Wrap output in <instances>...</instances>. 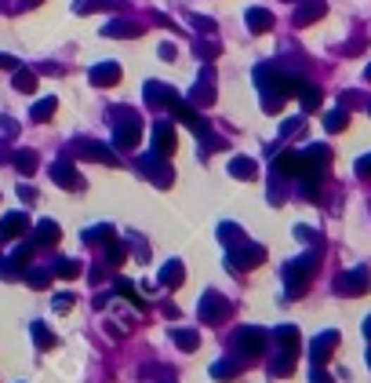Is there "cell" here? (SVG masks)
I'll return each instance as SVG.
<instances>
[{
	"instance_id": "cell-1",
	"label": "cell",
	"mask_w": 371,
	"mask_h": 383,
	"mask_svg": "<svg viewBox=\"0 0 371 383\" xmlns=\"http://www.w3.org/2000/svg\"><path fill=\"white\" fill-rule=\"evenodd\" d=\"M255 84H258V95H262V110H266V114H280L284 102L295 95L298 77H288L277 66H258L255 70Z\"/></svg>"
},
{
	"instance_id": "cell-2",
	"label": "cell",
	"mask_w": 371,
	"mask_h": 383,
	"mask_svg": "<svg viewBox=\"0 0 371 383\" xmlns=\"http://www.w3.org/2000/svg\"><path fill=\"white\" fill-rule=\"evenodd\" d=\"M317 260H320V255L310 252V255H302V260L284 263V288H288V300H298V296L306 292L310 278L317 274Z\"/></svg>"
},
{
	"instance_id": "cell-3",
	"label": "cell",
	"mask_w": 371,
	"mask_h": 383,
	"mask_svg": "<svg viewBox=\"0 0 371 383\" xmlns=\"http://www.w3.org/2000/svg\"><path fill=\"white\" fill-rule=\"evenodd\" d=\"M273 336L280 339V354L270 361V372L273 376H291L295 372V354H298V329L295 325H277Z\"/></svg>"
},
{
	"instance_id": "cell-4",
	"label": "cell",
	"mask_w": 371,
	"mask_h": 383,
	"mask_svg": "<svg viewBox=\"0 0 371 383\" xmlns=\"http://www.w3.org/2000/svg\"><path fill=\"white\" fill-rule=\"evenodd\" d=\"M113 117H117V121H113V146H117V150H135L139 139H142V124H139V117L127 114L124 106H120Z\"/></svg>"
},
{
	"instance_id": "cell-5",
	"label": "cell",
	"mask_w": 371,
	"mask_h": 383,
	"mask_svg": "<svg viewBox=\"0 0 371 383\" xmlns=\"http://www.w3.org/2000/svg\"><path fill=\"white\" fill-rule=\"evenodd\" d=\"M233 351H237L240 358H244V361L262 358V354H266V332L255 329V325L237 329V332H233Z\"/></svg>"
},
{
	"instance_id": "cell-6",
	"label": "cell",
	"mask_w": 371,
	"mask_h": 383,
	"mask_svg": "<svg viewBox=\"0 0 371 383\" xmlns=\"http://www.w3.org/2000/svg\"><path fill=\"white\" fill-rule=\"evenodd\" d=\"M139 172H142V176H146V179H149L153 186H161V190L175 183V172H171V164H168V157H161V154H153V150L139 157Z\"/></svg>"
},
{
	"instance_id": "cell-7",
	"label": "cell",
	"mask_w": 371,
	"mask_h": 383,
	"mask_svg": "<svg viewBox=\"0 0 371 383\" xmlns=\"http://www.w3.org/2000/svg\"><path fill=\"white\" fill-rule=\"evenodd\" d=\"M229 310H233L229 300H226V296H218V292H204L201 303H196V314H201L204 325H222L229 317Z\"/></svg>"
},
{
	"instance_id": "cell-8",
	"label": "cell",
	"mask_w": 371,
	"mask_h": 383,
	"mask_svg": "<svg viewBox=\"0 0 371 383\" xmlns=\"http://www.w3.org/2000/svg\"><path fill=\"white\" fill-rule=\"evenodd\" d=\"M367 288H371V270L367 267H349L335 281V292H342V296H364Z\"/></svg>"
},
{
	"instance_id": "cell-9",
	"label": "cell",
	"mask_w": 371,
	"mask_h": 383,
	"mask_svg": "<svg viewBox=\"0 0 371 383\" xmlns=\"http://www.w3.org/2000/svg\"><path fill=\"white\" fill-rule=\"evenodd\" d=\"M262 260H266V248L255 241H240L237 248H229V267L233 270H255Z\"/></svg>"
},
{
	"instance_id": "cell-10",
	"label": "cell",
	"mask_w": 371,
	"mask_h": 383,
	"mask_svg": "<svg viewBox=\"0 0 371 383\" xmlns=\"http://www.w3.org/2000/svg\"><path fill=\"white\" fill-rule=\"evenodd\" d=\"M73 154L77 157H84V161H99V164H109V168H117L120 164V157L109 150L106 142H95V139H77L73 142Z\"/></svg>"
},
{
	"instance_id": "cell-11",
	"label": "cell",
	"mask_w": 371,
	"mask_h": 383,
	"mask_svg": "<svg viewBox=\"0 0 371 383\" xmlns=\"http://www.w3.org/2000/svg\"><path fill=\"white\" fill-rule=\"evenodd\" d=\"M189 102L193 106H211L215 102V66H211V62H204V66H201V77H196L193 92H189Z\"/></svg>"
},
{
	"instance_id": "cell-12",
	"label": "cell",
	"mask_w": 371,
	"mask_h": 383,
	"mask_svg": "<svg viewBox=\"0 0 371 383\" xmlns=\"http://www.w3.org/2000/svg\"><path fill=\"white\" fill-rule=\"evenodd\" d=\"M146 102L153 110H171L175 102H179V92L171 88V84H161V80H146Z\"/></svg>"
},
{
	"instance_id": "cell-13",
	"label": "cell",
	"mask_w": 371,
	"mask_h": 383,
	"mask_svg": "<svg viewBox=\"0 0 371 383\" xmlns=\"http://www.w3.org/2000/svg\"><path fill=\"white\" fill-rule=\"evenodd\" d=\"M175 146H179V139H175V124L171 121H157V124H153V154L171 157Z\"/></svg>"
},
{
	"instance_id": "cell-14",
	"label": "cell",
	"mask_w": 371,
	"mask_h": 383,
	"mask_svg": "<svg viewBox=\"0 0 371 383\" xmlns=\"http://www.w3.org/2000/svg\"><path fill=\"white\" fill-rule=\"evenodd\" d=\"M324 15H327V4H324V0H298V8H295V15H291V23L302 30V26L320 23Z\"/></svg>"
},
{
	"instance_id": "cell-15",
	"label": "cell",
	"mask_w": 371,
	"mask_h": 383,
	"mask_svg": "<svg viewBox=\"0 0 371 383\" xmlns=\"http://www.w3.org/2000/svg\"><path fill=\"white\" fill-rule=\"evenodd\" d=\"M335 347H339V332H335V329L320 332L313 344H310V358H313V365H327V358H332Z\"/></svg>"
},
{
	"instance_id": "cell-16",
	"label": "cell",
	"mask_w": 371,
	"mask_h": 383,
	"mask_svg": "<svg viewBox=\"0 0 371 383\" xmlns=\"http://www.w3.org/2000/svg\"><path fill=\"white\" fill-rule=\"evenodd\" d=\"M87 80H92L95 88H113V84H120V62H95Z\"/></svg>"
},
{
	"instance_id": "cell-17",
	"label": "cell",
	"mask_w": 371,
	"mask_h": 383,
	"mask_svg": "<svg viewBox=\"0 0 371 383\" xmlns=\"http://www.w3.org/2000/svg\"><path fill=\"white\" fill-rule=\"evenodd\" d=\"M48 172H51L55 186H62V190H80V176H77V168H73L70 161H55Z\"/></svg>"
},
{
	"instance_id": "cell-18",
	"label": "cell",
	"mask_w": 371,
	"mask_h": 383,
	"mask_svg": "<svg viewBox=\"0 0 371 383\" xmlns=\"http://www.w3.org/2000/svg\"><path fill=\"white\" fill-rule=\"evenodd\" d=\"M58 238H62V226H58L55 219H40L37 230H33V245H37V248H55Z\"/></svg>"
},
{
	"instance_id": "cell-19",
	"label": "cell",
	"mask_w": 371,
	"mask_h": 383,
	"mask_svg": "<svg viewBox=\"0 0 371 383\" xmlns=\"http://www.w3.org/2000/svg\"><path fill=\"white\" fill-rule=\"evenodd\" d=\"M0 230H4V241H15V238H22V233L30 230V216L26 212H11V216L0 219Z\"/></svg>"
},
{
	"instance_id": "cell-20",
	"label": "cell",
	"mask_w": 371,
	"mask_h": 383,
	"mask_svg": "<svg viewBox=\"0 0 371 383\" xmlns=\"http://www.w3.org/2000/svg\"><path fill=\"white\" fill-rule=\"evenodd\" d=\"M142 26L139 23H127V18H113V23H106L102 26V37H113V40H131V37H139Z\"/></svg>"
},
{
	"instance_id": "cell-21",
	"label": "cell",
	"mask_w": 371,
	"mask_h": 383,
	"mask_svg": "<svg viewBox=\"0 0 371 383\" xmlns=\"http://www.w3.org/2000/svg\"><path fill=\"white\" fill-rule=\"evenodd\" d=\"M182 281H186L182 260H168V263L161 267V285H164V288H182Z\"/></svg>"
},
{
	"instance_id": "cell-22",
	"label": "cell",
	"mask_w": 371,
	"mask_h": 383,
	"mask_svg": "<svg viewBox=\"0 0 371 383\" xmlns=\"http://www.w3.org/2000/svg\"><path fill=\"white\" fill-rule=\"evenodd\" d=\"M295 95H298V102H302V110H306V114H310V110H317V106H320V99H324L317 84L302 80V77H298V84H295Z\"/></svg>"
},
{
	"instance_id": "cell-23",
	"label": "cell",
	"mask_w": 371,
	"mask_h": 383,
	"mask_svg": "<svg viewBox=\"0 0 371 383\" xmlns=\"http://www.w3.org/2000/svg\"><path fill=\"white\" fill-rule=\"evenodd\" d=\"M244 23H248L251 33H270V30H273V15H270L266 8H248Z\"/></svg>"
},
{
	"instance_id": "cell-24",
	"label": "cell",
	"mask_w": 371,
	"mask_h": 383,
	"mask_svg": "<svg viewBox=\"0 0 371 383\" xmlns=\"http://www.w3.org/2000/svg\"><path fill=\"white\" fill-rule=\"evenodd\" d=\"M109 332H113V336H127L131 329H135V314H131V310H113V314H109V325H106Z\"/></svg>"
},
{
	"instance_id": "cell-25",
	"label": "cell",
	"mask_w": 371,
	"mask_h": 383,
	"mask_svg": "<svg viewBox=\"0 0 371 383\" xmlns=\"http://www.w3.org/2000/svg\"><path fill=\"white\" fill-rule=\"evenodd\" d=\"M55 110H58V99H55V95H44V99L33 102L30 117H33L37 124H44V121H51V117H55Z\"/></svg>"
},
{
	"instance_id": "cell-26",
	"label": "cell",
	"mask_w": 371,
	"mask_h": 383,
	"mask_svg": "<svg viewBox=\"0 0 371 383\" xmlns=\"http://www.w3.org/2000/svg\"><path fill=\"white\" fill-rule=\"evenodd\" d=\"M11 84H15V92L30 95V92H37V73L26 70V66H18V70H11Z\"/></svg>"
},
{
	"instance_id": "cell-27",
	"label": "cell",
	"mask_w": 371,
	"mask_h": 383,
	"mask_svg": "<svg viewBox=\"0 0 371 383\" xmlns=\"http://www.w3.org/2000/svg\"><path fill=\"white\" fill-rule=\"evenodd\" d=\"M255 172H258V164L251 161V157H229V176L233 179H255Z\"/></svg>"
},
{
	"instance_id": "cell-28",
	"label": "cell",
	"mask_w": 371,
	"mask_h": 383,
	"mask_svg": "<svg viewBox=\"0 0 371 383\" xmlns=\"http://www.w3.org/2000/svg\"><path fill=\"white\" fill-rule=\"evenodd\" d=\"M240 372H244V361L222 358V361H215V365H211V376H215V379H237Z\"/></svg>"
},
{
	"instance_id": "cell-29",
	"label": "cell",
	"mask_w": 371,
	"mask_h": 383,
	"mask_svg": "<svg viewBox=\"0 0 371 383\" xmlns=\"http://www.w3.org/2000/svg\"><path fill=\"white\" fill-rule=\"evenodd\" d=\"M109 8H127V0H77V15L109 11Z\"/></svg>"
},
{
	"instance_id": "cell-30",
	"label": "cell",
	"mask_w": 371,
	"mask_h": 383,
	"mask_svg": "<svg viewBox=\"0 0 371 383\" xmlns=\"http://www.w3.org/2000/svg\"><path fill=\"white\" fill-rule=\"evenodd\" d=\"M346 124H349V110H346V106L339 102V110H332V114H327L324 117V132H346Z\"/></svg>"
},
{
	"instance_id": "cell-31",
	"label": "cell",
	"mask_w": 371,
	"mask_h": 383,
	"mask_svg": "<svg viewBox=\"0 0 371 383\" xmlns=\"http://www.w3.org/2000/svg\"><path fill=\"white\" fill-rule=\"evenodd\" d=\"M11 164L18 168L22 176H33V172H37V154H33V150H15V154H11Z\"/></svg>"
},
{
	"instance_id": "cell-32",
	"label": "cell",
	"mask_w": 371,
	"mask_h": 383,
	"mask_svg": "<svg viewBox=\"0 0 371 383\" xmlns=\"http://www.w3.org/2000/svg\"><path fill=\"white\" fill-rule=\"evenodd\" d=\"M218 241H222L226 248H237L240 241H244V230H240L237 223H222L218 226Z\"/></svg>"
},
{
	"instance_id": "cell-33",
	"label": "cell",
	"mask_w": 371,
	"mask_h": 383,
	"mask_svg": "<svg viewBox=\"0 0 371 383\" xmlns=\"http://www.w3.org/2000/svg\"><path fill=\"white\" fill-rule=\"evenodd\" d=\"M22 278H26L30 288H48V285H51V270H44V267H26V274H22Z\"/></svg>"
},
{
	"instance_id": "cell-34",
	"label": "cell",
	"mask_w": 371,
	"mask_h": 383,
	"mask_svg": "<svg viewBox=\"0 0 371 383\" xmlns=\"http://www.w3.org/2000/svg\"><path fill=\"white\" fill-rule=\"evenodd\" d=\"M124 260H127V248H124V241L109 238V241H106V263H109V267H124Z\"/></svg>"
},
{
	"instance_id": "cell-35",
	"label": "cell",
	"mask_w": 371,
	"mask_h": 383,
	"mask_svg": "<svg viewBox=\"0 0 371 383\" xmlns=\"http://www.w3.org/2000/svg\"><path fill=\"white\" fill-rule=\"evenodd\" d=\"M171 339H175L182 351H196V347H201V336H196L193 329H171Z\"/></svg>"
},
{
	"instance_id": "cell-36",
	"label": "cell",
	"mask_w": 371,
	"mask_h": 383,
	"mask_svg": "<svg viewBox=\"0 0 371 383\" xmlns=\"http://www.w3.org/2000/svg\"><path fill=\"white\" fill-rule=\"evenodd\" d=\"M30 332H33V339H37V347H40V351H51V347H55V332L44 325V322H33Z\"/></svg>"
},
{
	"instance_id": "cell-37",
	"label": "cell",
	"mask_w": 371,
	"mask_h": 383,
	"mask_svg": "<svg viewBox=\"0 0 371 383\" xmlns=\"http://www.w3.org/2000/svg\"><path fill=\"white\" fill-rule=\"evenodd\" d=\"M51 274H55V278L73 281V278H80V263H77V260H58V263L51 267Z\"/></svg>"
},
{
	"instance_id": "cell-38",
	"label": "cell",
	"mask_w": 371,
	"mask_h": 383,
	"mask_svg": "<svg viewBox=\"0 0 371 383\" xmlns=\"http://www.w3.org/2000/svg\"><path fill=\"white\" fill-rule=\"evenodd\" d=\"M306 157H310L313 164H320V168H327V161H332V150H327V146L324 142H313V146H306V150H302Z\"/></svg>"
},
{
	"instance_id": "cell-39",
	"label": "cell",
	"mask_w": 371,
	"mask_h": 383,
	"mask_svg": "<svg viewBox=\"0 0 371 383\" xmlns=\"http://www.w3.org/2000/svg\"><path fill=\"white\" fill-rule=\"evenodd\" d=\"M22 274H26V267H22V263H15L11 255H8V260H0V278H4V281H18Z\"/></svg>"
},
{
	"instance_id": "cell-40",
	"label": "cell",
	"mask_w": 371,
	"mask_h": 383,
	"mask_svg": "<svg viewBox=\"0 0 371 383\" xmlns=\"http://www.w3.org/2000/svg\"><path fill=\"white\" fill-rule=\"evenodd\" d=\"M102 238H113V226H109V223H102V226H92V230H84V241H87V245H95V241H102Z\"/></svg>"
},
{
	"instance_id": "cell-41",
	"label": "cell",
	"mask_w": 371,
	"mask_h": 383,
	"mask_svg": "<svg viewBox=\"0 0 371 383\" xmlns=\"http://www.w3.org/2000/svg\"><path fill=\"white\" fill-rule=\"evenodd\" d=\"M218 51H222V48H218L215 40H196V55H201L204 62H215V59H218Z\"/></svg>"
},
{
	"instance_id": "cell-42",
	"label": "cell",
	"mask_w": 371,
	"mask_h": 383,
	"mask_svg": "<svg viewBox=\"0 0 371 383\" xmlns=\"http://www.w3.org/2000/svg\"><path fill=\"white\" fill-rule=\"evenodd\" d=\"M33 248H37L33 241H26V245H18V248L11 252V260H15V263H22V267H26V263L33 260Z\"/></svg>"
},
{
	"instance_id": "cell-43",
	"label": "cell",
	"mask_w": 371,
	"mask_h": 383,
	"mask_svg": "<svg viewBox=\"0 0 371 383\" xmlns=\"http://www.w3.org/2000/svg\"><path fill=\"white\" fill-rule=\"evenodd\" d=\"M15 135H18V121L0 114V139H15Z\"/></svg>"
},
{
	"instance_id": "cell-44",
	"label": "cell",
	"mask_w": 371,
	"mask_h": 383,
	"mask_svg": "<svg viewBox=\"0 0 371 383\" xmlns=\"http://www.w3.org/2000/svg\"><path fill=\"white\" fill-rule=\"evenodd\" d=\"M51 307H55L58 314H65V310H70V307H73V292H58V296H55V300H51Z\"/></svg>"
},
{
	"instance_id": "cell-45",
	"label": "cell",
	"mask_w": 371,
	"mask_h": 383,
	"mask_svg": "<svg viewBox=\"0 0 371 383\" xmlns=\"http://www.w3.org/2000/svg\"><path fill=\"white\" fill-rule=\"evenodd\" d=\"M193 30H201V33H215V23L204 15H193Z\"/></svg>"
},
{
	"instance_id": "cell-46",
	"label": "cell",
	"mask_w": 371,
	"mask_h": 383,
	"mask_svg": "<svg viewBox=\"0 0 371 383\" xmlns=\"http://www.w3.org/2000/svg\"><path fill=\"white\" fill-rule=\"evenodd\" d=\"M310 383H335V379L324 372V365H313V369H310Z\"/></svg>"
},
{
	"instance_id": "cell-47",
	"label": "cell",
	"mask_w": 371,
	"mask_h": 383,
	"mask_svg": "<svg viewBox=\"0 0 371 383\" xmlns=\"http://www.w3.org/2000/svg\"><path fill=\"white\" fill-rule=\"evenodd\" d=\"M298 128H302V117H291L288 124H280V135L288 139V135H295V132H298Z\"/></svg>"
},
{
	"instance_id": "cell-48",
	"label": "cell",
	"mask_w": 371,
	"mask_h": 383,
	"mask_svg": "<svg viewBox=\"0 0 371 383\" xmlns=\"http://www.w3.org/2000/svg\"><path fill=\"white\" fill-rule=\"evenodd\" d=\"M357 176L360 179H371V154L367 157H357Z\"/></svg>"
},
{
	"instance_id": "cell-49",
	"label": "cell",
	"mask_w": 371,
	"mask_h": 383,
	"mask_svg": "<svg viewBox=\"0 0 371 383\" xmlns=\"http://www.w3.org/2000/svg\"><path fill=\"white\" fill-rule=\"evenodd\" d=\"M157 55H161V59H164V62H171V59H175V55H179V48H175V44H168V40H164V44H161V48H157Z\"/></svg>"
},
{
	"instance_id": "cell-50",
	"label": "cell",
	"mask_w": 371,
	"mask_h": 383,
	"mask_svg": "<svg viewBox=\"0 0 371 383\" xmlns=\"http://www.w3.org/2000/svg\"><path fill=\"white\" fill-rule=\"evenodd\" d=\"M0 70H18V59H15V55H4V51H0Z\"/></svg>"
},
{
	"instance_id": "cell-51",
	"label": "cell",
	"mask_w": 371,
	"mask_h": 383,
	"mask_svg": "<svg viewBox=\"0 0 371 383\" xmlns=\"http://www.w3.org/2000/svg\"><path fill=\"white\" fill-rule=\"evenodd\" d=\"M18 197L22 201H37V190L33 186H18Z\"/></svg>"
},
{
	"instance_id": "cell-52",
	"label": "cell",
	"mask_w": 371,
	"mask_h": 383,
	"mask_svg": "<svg viewBox=\"0 0 371 383\" xmlns=\"http://www.w3.org/2000/svg\"><path fill=\"white\" fill-rule=\"evenodd\" d=\"M22 8H37V4H44V0H18Z\"/></svg>"
},
{
	"instance_id": "cell-53",
	"label": "cell",
	"mask_w": 371,
	"mask_h": 383,
	"mask_svg": "<svg viewBox=\"0 0 371 383\" xmlns=\"http://www.w3.org/2000/svg\"><path fill=\"white\" fill-rule=\"evenodd\" d=\"M364 336H367V339H371V314H367V317H364Z\"/></svg>"
},
{
	"instance_id": "cell-54",
	"label": "cell",
	"mask_w": 371,
	"mask_h": 383,
	"mask_svg": "<svg viewBox=\"0 0 371 383\" xmlns=\"http://www.w3.org/2000/svg\"><path fill=\"white\" fill-rule=\"evenodd\" d=\"M364 77H367V80H371V62H367V70H364Z\"/></svg>"
},
{
	"instance_id": "cell-55",
	"label": "cell",
	"mask_w": 371,
	"mask_h": 383,
	"mask_svg": "<svg viewBox=\"0 0 371 383\" xmlns=\"http://www.w3.org/2000/svg\"><path fill=\"white\" fill-rule=\"evenodd\" d=\"M367 369H371V351H367Z\"/></svg>"
},
{
	"instance_id": "cell-56",
	"label": "cell",
	"mask_w": 371,
	"mask_h": 383,
	"mask_svg": "<svg viewBox=\"0 0 371 383\" xmlns=\"http://www.w3.org/2000/svg\"><path fill=\"white\" fill-rule=\"evenodd\" d=\"M367 114H371V99H367Z\"/></svg>"
},
{
	"instance_id": "cell-57",
	"label": "cell",
	"mask_w": 371,
	"mask_h": 383,
	"mask_svg": "<svg viewBox=\"0 0 371 383\" xmlns=\"http://www.w3.org/2000/svg\"><path fill=\"white\" fill-rule=\"evenodd\" d=\"M164 383H168V379H164Z\"/></svg>"
}]
</instances>
